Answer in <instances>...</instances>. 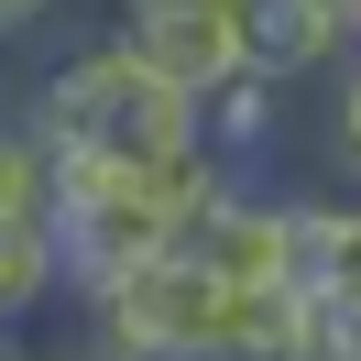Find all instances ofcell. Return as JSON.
<instances>
[{
    "label": "cell",
    "instance_id": "2",
    "mask_svg": "<svg viewBox=\"0 0 361 361\" xmlns=\"http://www.w3.org/2000/svg\"><path fill=\"white\" fill-rule=\"evenodd\" d=\"M110 33H121L154 77H176L186 99L252 77V55H241V0H121Z\"/></svg>",
    "mask_w": 361,
    "mask_h": 361
},
{
    "label": "cell",
    "instance_id": "5",
    "mask_svg": "<svg viewBox=\"0 0 361 361\" xmlns=\"http://www.w3.org/2000/svg\"><path fill=\"white\" fill-rule=\"evenodd\" d=\"M197 132H208V154H219L230 176H252V164L285 142V88H274V77H230V88L197 99Z\"/></svg>",
    "mask_w": 361,
    "mask_h": 361
},
{
    "label": "cell",
    "instance_id": "9",
    "mask_svg": "<svg viewBox=\"0 0 361 361\" xmlns=\"http://www.w3.org/2000/svg\"><path fill=\"white\" fill-rule=\"evenodd\" d=\"M55 361H121V350H110V339H77V350H55Z\"/></svg>",
    "mask_w": 361,
    "mask_h": 361
},
{
    "label": "cell",
    "instance_id": "8",
    "mask_svg": "<svg viewBox=\"0 0 361 361\" xmlns=\"http://www.w3.org/2000/svg\"><path fill=\"white\" fill-rule=\"evenodd\" d=\"M0 23H11V33H44V23H55V0H0Z\"/></svg>",
    "mask_w": 361,
    "mask_h": 361
},
{
    "label": "cell",
    "instance_id": "1",
    "mask_svg": "<svg viewBox=\"0 0 361 361\" xmlns=\"http://www.w3.org/2000/svg\"><path fill=\"white\" fill-rule=\"evenodd\" d=\"M23 121L44 132V154L55 164H121V176H176V164H197L208 154V132H197V99L176 88V77H154L132 44H77L66 66H44L33 77V99H23Z\"/></svg>",
    "mask_w": 361,
    "mask_h": 361
},
{
    "label": "cell",
    "instance_id": "6",
    "mask_svg": "<svg viewBox=\"0 0 361 361\" xmlns=\"http://www.w3.org/2000/svg\"><path fill=\"white\" fill-rule=\"evenodd\" d=\"M55 295H77L66 230H55V219H0V307H11V317H44Z\"/></svg>",
    "mask_w": 361,
    "mask_h": 361
},
{
    "label": "cell",
    "instance_id": "10",
    "mask_svg": "<svg viewBox=\"0 0 361 361\" xmlns=\"http://www.w3.org/2000/svg\"><path fill=\"white\" fill-rule=\"evenodd\" d=\"M11 361H55V350H33V339H23V350H11Z\"/></svg>",
    "mask_w": 361,
    "mask_h": 361
},
{
    "label": "cell",
    "instance_id": "3",
    "mask_svg": "<svg viewBox=\"0 0 361 361\" xmlns=\"http://www.w3.org/2000/svg\"><path fill=\"white\" fill-rule=\"evenodd\" d=\"M241 55H252V77H274V88H307V77L350 66L361 33L339 23L329 0H241Z\"/></svg>",
    "mask_w": 361,
    "mask_h": 361
},
{
    "label": "cell",
    "instance_id": "4",
    "mask_svg": "<svg viewBox=\"0 0 361 361\" xmlns=\"http://www.w3.org/2000/svg\"><path fill=\"white\" fill-rule=\"evenodd\" d=\"M295 295H329L361 329V197H295Z\"/></svg>",
    "mask_w": 361,
    "mask_h": 361
},
{
    "label": "cell",
    "instance_id": "7",
    "mask_svg": "<svg viewBox=\"0 0 361 361\" xmlns=\"http://www.w3.org/2000/svg\"><path fill=\"white\" fill-rule=\"evenodd\" d=\"M317 164H329V176L361 197V55L329 77V110H317Z\"/></svg>",
    "mask_w": 361,
    "mask_h": 361
}]
</instances>
